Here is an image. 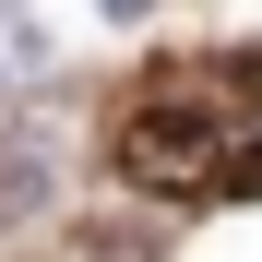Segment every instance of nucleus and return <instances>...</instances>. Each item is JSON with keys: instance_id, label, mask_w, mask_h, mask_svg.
Returning <instances> with one entry per match:
<instances>
[{"instance_id": "obj_1", "label": "nucleus", "mask_w": 262, "mask_h": 262, "mask_svg": "<svg viewBox=\"0 0 262 262\" xmlns=\"http://www.w3.org/2000/svg\"><path fill=\"white\" fill-rule=\"evenodd\" d=\"M227 107L214 96H143L119 119V179L131 191H167V203H191V191H214L227 179Z\"/></svg>"}]
</instances>
